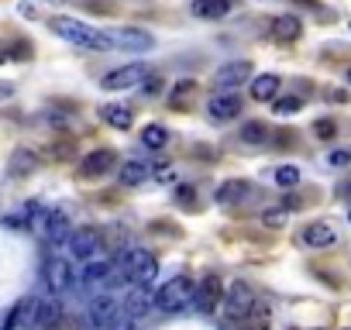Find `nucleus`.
<instances>
[{"instance_id":"obj_3","label":"nucleus","mask_w":351,"mask_h":330,"mask_svg":"<svg viewBox=\"0 0 351 330\" xmlns=\"http://www.w3.org/2000/svg\"><path fill=\"white\" fill-rule=\"evenodd\" d=\"M117 268H121V279L131 282V285H152L155 275H158V262H155V255L145 251V248H128V251L121 255Z\"/></svg>"},{"instance_id":"obj_18","label":"nucleus","mask_w":351,"mask_h":330,"mask_svg":"<svg viewBox=\"0 0 351 330\" xmlns=\"http://www.w3.org/2000/svg\"><path fill=\"white\" fill-rule=\"evenodd\" d=\"M152 176V162H141V158H128L117 165V179L124 186H141L145 179Z\"/></svg>"},{"instance_id":"obj_4","label":"nucleus","mask_w":351,"mask_h":330,"mask_svg":"<svg viewBox=\"0 0 351 330\" xmlns=\"http://www.w3.org/2000/svg\"><path fill=\"white\" fill-rule=\"evenodd\" d=\"M117 279H121V268L117 262H107V258H90L86 268L80 272V285L86 292H107Z\"/></svg>"},{"instance_id":"obj_8","label":"nucleus","mask_w":351,"mask_h":330,"mask_svg":"<svg viewBox=\"0 0 351 330\" xmlns=\"http://www.w3.org/2000/svg\"><path fill=\"white\" fill-rule=\"evenodd\" d=\"M42 275H45V289L56 292V296H62V292H69V289L76 285L73 265H69L66 258H49L45 268H42Z\"/></svg>"},{"instance_id":"obj_32","label":"nucleus","mask_w":351,"mask_h":330,"mask_svg":"<svg viewBox=\"0 0 351 330\" xmlns=\"http://www.w3.org/2000/svg\"><path fill=\"white\" fill-rule=\"evenodd\" d=\"M193 90H197V83L193 79H183L180 86H176V93H172V107H180L183 97H193Z\"/></svg>"},{"instance_id":"obj_33","label":"nucleus","mask_w":351,"mask_h":330,"mask_svg":"<svg viewBox=\"0 0 351 330\" xmlns=\"http://www.w3.org/2000/svg\"><path fill=\"white\" fill-rule=\"evenodd\" d=\"M152 176H155L158 183H172V179H176V169H172L169 162H162V165H152Z\"/></svg>"},{"instance_id":"obj_41","label":"nucleus","mask_w":351,"mask_h":330,"mask_svg":"<svg viewBox=\"0 0 351 330\" xmlns=\"http://www.w3.org/2000/svg\"><path fill=\"white\" fill-rule=\"evenodd\" d=\"M348 28H351V25H348Z\"/></svg>"},{"instance_id":"obj_23","label":"nucleus","mask_w":351,"mask_h":330,"mask_svg":"<svg viewBox=\"0 0 351 330\" xmlns=\"http://www.w3.org/2000/svg\"><path fill=\"white\" fill-rule=\"evenodd\" d=\"M100 117H104V124H110V127H117V131H128L131 120H134L131 107H124V103H107V107H100Z\"/></svg>"},{"instance_id":"obj_6","label":"nucleus","mask_w":351,"mask_h":330,"mask_svg":"<svg viewBox=\"0 0 351 330\" xmlns=\"http://www.w3.org/2000/svg\"><path fill=\"white\" fill-rule=\"evenodd\" d=\"M245 83H252V62H228L214 73V93H234Z\"/></svg>"},{"instance_id":"obj_15","label":"nucleus","mask_w":351,"mask_h":330,"mask_svg":"<svg viewBox=\"0 0 351 330\" xmlns=\"http://www.w3.org/2000/svg\"><path fill=\"white\" fill-rule=\"evenodd\" d=\"M107 35H110V42L117 49H128V52H148L155 45V38L148 31H141V28H114Z\"/></svg>"},{"instance_id":"obj_40","label":"nucleus","mask_w":351,"mask_h":330,"mask_svg":"<svg viewBox=\"0 0 351 330\" xmlns=\"http://www.w3.org/2000/svg\"><path fill=\"white\" fill-rule=\"evenodd\" d=\"M348 79H351V73H348Z\"/></svg>"},{"instance_id":"obj_19","label":"nucleus","mask_w":351,"mask_h":330,"mask_svg":"<svg viewBox=\"0 0 351 330\" xmlns=\"http://www.w3.org/2000/svg\"><path fill=\"white\" fill-rule=\"evenodd\" d=\"M62 320V303L56 299V292L49 299H38V309H35V327L38 330H49V327H59Z\"/></svg>"},{"instance_id":"obj_16","label":"nucleus","mask_w":351,"mask_h":330,"mask_svg":"<svg viewBox=\"0 0 351 330\" xmlns=\"http://www.w3.org/2000/svg\"><path fill=\"white\" fill-rule=\"evenodd\" d=\"M238 110H241L238 93H214V97H210V103H207V114H210V120H217V124L234 120V117H238Z\"/></svg>"},{"instance_id":"obj_27","label":"nucleus","mask_w":351,"mask_h":330,"mask_svg":"<svg viewBox=\"0 0 351 330\" xmlns=\"http://www.w3.org/2000/svg\"><path fill=\"white\" fill-rule=\"evenodd\" d=\"M245 196H248V183H241V179H231V183H224V186L217 190V203H221V207L241 203Z\"/></svg>"},{"instance_id":"obj_28","label":"nucleus","mask_w":351,"mask_h":330,"mask_svg":"<svg viewBox=\"0 0 351 330\" xmlns=\"http://www.w3.org/2000/svg\"><path fill=\"white\" fill-rule=\"evenodd\" d=\"M165 141H169V131H165L162 124H145V127H141V144H145V148L155 151V148H165Z\"/></svg>"},{"instance_id":"obj_29","label":"nucleus","mask_w":351,"mask_h":330,"mask_svg":"<svg viewBox=\"0 0 351 330\" xmlns=\"http://www.w3.org/2000/svg\"><path fill=\"white\" fill-rule=\"evenodd\" d=\"M276 183L279 186H296L300 183V165H279V169H276Z\"/></svg>"},{"instance_id":"obj_21","label":"nucleus","mask_w":351,"mask_h":330,"mask_svg":"<svg viewBox=\"0 0 351 330\" xmlns=\"http://www.w3.org/2000/svg\"><path fill=\"white\" fill-rule=\"evenodd\" d=\"M231 8H234V0H193V4H190V11H193L197 18H204V21H217V18H224Z\"/></svg>"},{"instance_id":"obj_10","label":"nucleus","mask_w":351,"mask_h":330,"mask_svg":"<svg viewBox=\"0 0 351 330\" xmlns=\"http://www.w3.org/2000/svg\"><path fill=\"white\" fill-rule=\"evenodd\" d=\"M121 309H124L128 320H145L155 309V296L148 292V285H131L121 299Z\"/></svg>"},{"instance_id":"obj_31","label":"nucleus","mask_w":351,"mask_h":330,"mask_svg":"<svg viewBox=\"0 0 351 330\" xmlns=\"http://www.w3.org/2000/svg\"><path fill=\"white\" fill-rule=\"evenodd\" d=\"M300 107H303V100H300V97H282V100H276V114H282V117L296 114Z\"/></svg>"},{"instance_id":"obj_14","label":"nucleus","mask_w":351,"mask_h":330,"mask_svg":"<svg viewBox=\"0 0 351 330\" xmlns=\"http://www.w3.org/2000/svg\"><path fill=\"white\" fill-rule=\"evenodd\" d=\"M221 303H224V285H221V279H217V275H204V282L197 285L193 306H197L200 313H217Z\"/></svg>"},{"instance_id":"obj_25","label":"nucleus","mask_w":351,"mask_h":330,"mask_svg":"<svg viewBox=\"0 0 351 330\" xmlns=\"http://www.w3.org/2000/svg\"><path fill=\"white\" fill-rule=\"evenodd\" d=\"M241 144H252V148H262V144H269V138H272V131L262 124V120H248L245 127H241Z\"/></svg>"},{"instance_id":"obj_39","label":"nucleus","mask_w":351,"mask_h":330,"mask_svg":"<svg viewBox=\"0 0 351 330\" xmlns=\"http://www.w3.org/2000/svg\"><path fill=\"white\" fill-rule=\"evenodd\" d=\"M52 4H59V0H52Z\"/></svg>"},{"instance_id":"obj_38","label":"nucleus","mask_w":351,"mask_h":330,"mask_svg":"<svg viewBox=\"0 0 351 330\" xmlns=\"http://www.w3.org/2000/svg\"><path fill=\"white\" fill-rule=\"evenodd\" d=\"M0 330H4V320H0Z\"/></svg>"},{"instance_id":"obj_20","label":"nucleus","mask_w":351,"mask_h":330,"mask_svg":"<svg viewBox=\"0 0 351 330\" xmlns=\"http://www.w3.org/2000/svg\"><path fill=\"white\" fill-rule=\"evenodd\" d=\"M279 86H282V79H279V76H272V73H262V76H255V79L248 83V90H252V100H258V103H269V100H276Z\"/></svg>"},{"instance_id":"obj_1","label":"nucleus","mask_w":351,"mask_h":330,"mask_svg":"<svg viewBox=\"0 0 351 330\" xmlns=\"http://www.w3.org/2000/svg\"><path fill=\"white\" fill-rule=\"evenodd\" d=\"M52 31H56L59 38L80 45V49H97V52L114 49V42H110L107 31H100V28H93V25H86V21H76V18H52Z\"/></svg>"},{"instance_id":"obj_11","label":"nucleus","mask_w":351,"mask_h":330,"mask_svg":"<svg viewBox=\"0 0 351 330\" xmlns=\"http://www.w3.org/2000/svg\"><path fill=\"white\" fill-rule=\"evenodd\" d=\"M145 76H148V69L141 66V62H131V66H121V69H110L107 76H104V90H131V86H141L145 83Z\"/></svg>"},{"instance_id":"obj_35","label":"nucleus","mask_w":351,"mask_h":330,"mask_svg":"<svg viewBox=\"0 0 351 330\" xmlns=\"http://www.w3.org/2000/svg\"><path fill=\"white\" fill-rule=\"evenodd\" d=\"M162 76H145V83H141V90L148 93V97H155V93H162Z\"/></svg>"},{"instance_id":"obj_22","label":"nucleus","mask_w":351,"mask_h":330,"mask_svg":"<svg viewBox=\"0 0 351 330\" xmlns=\"http://www.w3.org/2000/svg\"><path fill=\"white\" fill-rule=\"evenodd\" d=\"M35 169H38V155H35V151H28V148H18V151L11 155L8 173H11L14 179H21V176H32Z\"/></svg>"},{"instance_id":"obj_13","label":"nucleus","mask_w":351,"mask_h":330,"mask_svg":"<svg viewBox=\"0 0 351 330\" xmlns=\"http://www.w3.org/2000/svg\"><path fill=\"white\" fill-rule=\"evenodd\" d=\"M42 234H45V241H49L52 248L69 244V238H73L69 214H66V210H49V214H45V224H42Z\"/></svg>"},{"instance_id":"obj_34","label":"nucleus","mask_w":351,"mask_h":330,"mask_svg":"<svg viewBox=\"0 0 351 330\" xmlns=\"http://www.w3.org/2000/svg\"><path fill=\"white\" fill-rule=\"evenodd\" d=\"M327 165H334V169H344V165H351V151H330V155H327Z\"/></svg>"},{"instance_id":"obj_5","label":"nucleus","mask_w":351,"mask_h":330,"mask_svg":"<svg viewBox=\"0 0 351 330\" xmlns=\"http://www.w3.org/2000/svg\"><path fill=\"white\" fill-rule=\"evenodd\" d=\"M258 299H255V292H252V285L248 282H231L228 285V292H224V303H221V309H224V316L231 320V323H238V320H245L248 313H252V306H255Z\"/></svg>"},{"instance_id":"obj_26","label":"nucleus","mask_w":351,"mask_h":330,"mask_svg":"<svg viewBox=\"0 0 351 330\" xmlns=\"http://www.w3.org/2000/svg\"><path fill=\"white\" fill-rule=\"evenodd\" d=\"M269 320H272L269 306H265V303H255L252 313H248L245 320H238V330H269Z\"/></svg>"},{"instance_id":"obj_30","label":"nucleus","mask_w":351,"mask_h":330,"mask_svg":"<svg viewBox=\"0 0 351 330\" xmlns=\"http://www.w3.org/2000/svg\"><path fill=\"white\" fill-rule=\"evenodd\" d=\"M262 224L279 231V227L286 224V210H282V207H276V210H272V207H269V210H262Z\"/></svg>"},{"instance_id":"obj_2","label":"nucleus","mask_w":351,"mask_h":330,"mask_svg":"<svg viewBox=\"0 0 351 330\" xmlns=\"http://www.w3.org/2000/svg\"><path fill=\"white\" fill-rule=\"evenodd\" d=\"M197 299V282L190 275H172L169 282H162V289L155 292V309L162 313H180Z\"/></svg>"},{"instance_id":"obj_37","label":"nucleus","mask_w":351,"mask_h":330,"mask_svg":"<svg viewBox=\"0 0 351 330\" xmlns=\"http://www.w3.org/2000/svg\"><path fill=\"white\" fill-rule=\"evenodd\" d=\"M131 323H134V320H117V323H110L107 330H134Z\"/></svg>"},{"instance_id":"obj_7","label":"nucleus","mask_w":351,"mask_h":330,"mask_svg":"<svg viewBox=\"0 0 351 330\" xmlns=\"http://www.w3.org/2000/svg\"><path fill=\"white\" fill-rule=\"evenodd\" d=\"M100 248H104V231H100V227H80V231H73V238H69V255L80 258V262L97 258Z\"/></svg>"},{"instance_id":"obj_24","label":"nucleus","mask_w":351,"mask_h":330,"mask_svg":"<svg viewBox=\"0 0 351 330\" xmlns=\"http://www.w3.org/2000/svg\"><path fill=\"white\" fill-rule=\"evenodd\" d=\"M300 31H303V25H300V18H293V14H279V18L272 21V38H279V42H296Z\"/></svg>"},{"instance_id":"obj_12","label":"nucleus","mask_w":351,"mask_h":330,"mask_svg":"<svg viewBox=\"0 0 351 330\" xmlns=\"http://www.w3.org/2000/svg\"><path fill=\"white\" fill-rule=\"evenodd\" d=\"M110 169H117V155H114L110 148H97V151H90V155L80 162V176H83V179H100V176H107Z\"/></svg>"},{"instance_id":"obj_36","label":"nucleus","mask_w":351,"mask_h":330,"mask_svg":"<svg viewBox=\"0 0 351 330\" xmlns=\"http://www.w3.org/2000/svg\"><path fill=\"white\" fill-rule=\"evenodd\" d=\"M313 131H317V134L327 141V138L334 134V124H330V120H317V124H313Z\"/></svg>"},{"instance_id":"obj_17","label":"nucleus","mask_w":351,"mask_h":330,"mask_svg":"<svg viewBox=\"0 0 351 330\" xmlns=\"http://www.w3.org/2000/svg\"><path fill=\"white\" fill-rule=\"evenodd\" d=\"M300 241L306 248H330V244H337V231L327 220H313V224H306L300 231Z\"/></svg>"},{"instance_id":"obj_9","label":"nucleus","mask_w":351,"mask_h":330,"mask_svg":"<svg viewBox=\"0 0 351 330\" xmlns=\"http://www.w3.org/2000/svg\"><path fill=\"white\" fill-rule=\"evenodd\" d=\"M121 303L110 296V292H93V299H90V323L97 327V330H107L110 323H117L121 320Z\"/></svg>"}]
</instances>
